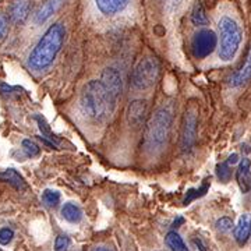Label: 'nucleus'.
<instances>
[{
    "label": "nucleus",
    "mask_w": 251,
    "mask_h": 251,
    "mask_svg": "<svg viewBox=\"0 0 251 251\" xmlns=\"http://www.w3.org/2000/svg\"><path fill=\"white\" fill-rule=\"evenodd\" d=\"M66 0H45L44 4L36 10L35 16H34V21L36 24H44L49 18L53 16L57 10L62 7Z\"/></svg>",
    "instance_id": "9b49d317"
},
{
    "label": "nucleus",
    "mask_w": 251,
    "mask_h": 251,
    "mask_svg": "<svg viewBox=\"0 0 251 251\" xmlns=\"http://www.w3.org/2000/svg\"><path fill=\"white\" fill-rule=\"evenodd\" d=\"M162 3L168 7L169 10L179 9L180 4L183 3V0H161Z\"/></svg>",
    "instance_id": "c756f323"
},
{
    "label": "nucleus",
    "mask_w": 251,
    "mask_h": 251,
    "mask_svg": "<svg viewBox=\"0 0 251 251\" xmlns=\"http://www.w3.org/2000/svg\"><path fill=\"white\" fill-rule=\"evenodd\" d=\"M100 82L103 84V87L108 91L110 100L115 106L119 97L122 95V91H123V82H122L120 73L117 72L115 67H108L102 72Z\"/></svg>",
    "instance_id": "6e6552de"
},
{
    "label": "nucleus",
    "mask_w": 251,
    "mask_h": 251,
    "mask_svg": "<svg viewBox=\"0 0 251 251\" xmlns=\"http://www.w3.org/2000/svg\"><path fill=\"white\" fill-rule=\"evenodd\" d=\"M91 251H116L115 249H109V247H103V246H99V247H95Z\"/></svg>",
    "instance_id": "72a5a7b5"
},
{
    "label": "nucleus",
    "mask_w": 251,
    "mask_h": 251,
    "mask_svg": "<svg viewBox=\"0 0 251 251\" xmlns=\"http://www.w3.org/2000/svg\"><path fill=\"white\" fill-rule=\"evenodd\" d=\"M206 191H208V184H204V186H201L200 188H191V190H188L186 197L183 200V204H184V205H188V204H190L191 201H194L196 198L202 197Z\"/></svg>",
    "instance_id": "b1692460"
},
{
    "label": "nucleus",
    "mask_w": 251,
    "mask_h": 251,
    "mask_svg": "<svg viewBox=\"0 0 251 251\" xmlns=\"http://www.w3.org/2000/svg\"><path fill=\"white\" fill-rule=\"evenodd\" d=\"M236 179L239 183V187L243 193H249L251 188V162L250 159L244 158L236 172Z\"/></svg>",
    "instance_id": "f8f14e48"
},
{
    "label": "nucleus",
    "mask_w": 251,
    "mask_h": 251,
    "mask_svg": "<svg viewBox=\"0 0 251 251\" xmlns=\"http://www.w3.org/2000/svg\"><path fill=\"white\" fill-rule=\"evenodd\" d=\"M161 66L155 57H144L131 73V84L135 90L151 88L159 78Z\"/></svg>",
    "instance_id": "39448f33"
},
{
    "label": "nucleus",
    "mask_w": 251,
    "mask_h": 251,
    "mask_svg": "<svg viewBox=\"0 0 251 251\" xmlns=\"http://www.w3.org/2000/svg\"><path fill=\"white\" fill-rule=\"evenodd\" d=\"M21 147H23V151L24 153L29 156V158H34V156H38L39 152H41V148H39V145L35 143V141H32V140H23V143H21Z\"/></svg>",
    "instance_id": "5701e85b"
},
{
    "label": "nucleus",
    "mask_w": 251,
    "mask_h": 251,
    "mask_svg": "<svg viewBox=\"0 0 251 251\" xmlns=\"http://www.w3.org/2000/svg\"><path fill=\"white\" fill-rule=\"evenodd\" d=\"M9 32V17L0 13V39H3Z\"/></svg>",
    "instance_id": "c85d7f7f"
},
{
    "label": "nucleus",
    "mask_w": 251,
    "mask_h": 251,
    "mask_svg": "<svg viewBox=\"0 0 251 251\" xmlns=\"http://www.w3.org/2000/svg\"><path fill=\"white\" fill-rule=\"evenodd\" d=\"M219 36H221V48L219 57L224 62H230L233 59L243 39V29L240 24L229 16L221 17L218 23Z\"/></svg>",
    "instance_id": "20e7f679"
},
{
    "label": "nucleus",
    "mask_w": 251,
    "mask_h": 251,
    "mask_svg": "<svg viewBox=\"0 0 251 251\" xmlns=\"http://www.w3.org/2000/svg\"><path fill=\"white\" fill-rule=\"evenodd\" d=\"M147 109H148V105H147L145 99H135L133 102H130V105L127 106V112H126L128 125L133 126L135 128L143 125L145 116H147Z\"/></svg>",
    "instance_id": "9d476101"
},
{
    "label": "nucleus",
    "mask_w": 251,
    "mask_h": 251,
    "mask_svg": "<svg viewBox=\"0 0 251 251\" xmlns=\"http://www.w3.org/2000/svg\"><path fill=\"white\" fill-rule=\"evenodd\" d=\"M216 177L222 183H227L232 177V168L227 162H222L216 166Z\"/></svg>",
    "instance_id": "4be33fe9"
},
{
    "label": "nucleus",
    "mask_w": 251,
    "mask_h": 251,
    "mask_svg": "<svg viewBox=\"0 0 251 251\" xmlns=\"http://www.w3.org/2000/svg\"><path fill=\"white\" fill-rule=\"evenodd\" d=\"M35 120L38 122V127H39V130H41V133H42V137H45L46 140L52 141L56 147H59V143H60V141H59V137L50 130V127H49L48 123L45 122V119L42 116H39V115H36Z\"/></svg>",
    "instance_id": "aec40b11"
},
{
    "label": "nucleus",
    "mask_w": 251,
    "mask_h": 251,
    "mask_svg": "<svg viewBox=\"0 0 251 251\" xmlns=\"http://www.w3.org/2000/svg\"><path fill=\"white\" fill-rule=\"evenodd\" d=\"M193 242H194L196 247H197L200 251H208V250H206V246L204 244V242H202V240H201L200 237H194V240H193Z\"/></svg>",
    "instance_id": "7c9ffc66"
},
{
    "label": "nucleus",
    "mask_w": 251,
    "mask_h": 251,
    "mask_svg": "<svg viewBox=\"0 0 251 251\" xmlns=\"http://www.w3.org/2000/svg\"><path fill=\"white\" fill-rule=\"evenodd\" d=\"M218 36L212 29H200L191 39V52L197 59H205L215 50Z\"/></svg>",
    "instance_id": "0eeeda50"
},
{
    "label": "nucleus",
    "mask_w": 251,
    "mask_h": 251,
    "mask_svg": "<svg viewBox=\"0 0 251 251\" xmlns=\"http://www.w3.org/2000/svg\"><path fill=\"white\" fill-rule=\"evenodd\" d=\"M0 180L10 184L11 187H14L16 190H20V191L25 190V187H27V183H25L24 177L14 169H6L4 172H1L0 173Z\"/></svg>",
    "instance_id": "dca6fc26"
},
{
    "label": "nucleus",
    "mask_w": 251,
    "mask_h": 251,
    "mask_svg": "<svg viewBox=\"0 0 251 251\" xmlns=\"http://www.w3.org/2000/svg\"><path fill=\"white\" fill-rule=\"evenodd\" d=\"M42 202L49 208H53L60 202V193L56 191V190H49L48 188L42 193Z\"/></svg>",
    "instance_id": "412c9836"
},
{
    "label": "nucleus",
    "mask_w": 251,
    "mask_h": 251,
    "mask_svg": "<svg viewBox=\"0 0 251 251\" xmlns=\"http://www.w3.org/2000/svg\"><path fill=\"white\" fill-rule=\"evenodd\" d=\"M232 226H233V221H232L230 218H227V216H224V218L218 219L215 224L216 230H218V232H221V233H226V232H229V230L232 229Z\"/></svg>",
    "instance_id": "a878e982"
},
{
    "label": "nucleus",
    "mask_w": 251,
    "mask_h": 251,
    "mask_svg": "<svg viewBox=\"0 0 251 251\" xmlns=\"http://www.w3.org/2000/svg\"><path fill=\"white\" fill-rule=\"evenodd\" d=\"M166 246L171 249V251H188V247L186 246L184 240L180 237V234L176 230H171L165 237Z\"/></svg>",
    "instance_id": "6ab92c4d"
},
{
    "label": "nucleus",
    "mask_w": 251,
    "mask_h": 251,
    "mask_svg": "<svg viewBox=\"0 0 251 251\" xmlns=\"http://www.w3.org/2000/svg\"><path fill=\"white\" fill-rule=\"evenodd\" d=\"M70 237L66 234H59L54 240V251H67L70 247Z\"/></svg>",
    "instance_id": "393cba45"
},
{
    "label": "nucleus",
    "mask_w": 251,
    "mask_h": 251,
    "mask_svg": "<svg viewBox=\"0 0 251 251\" xmlns=\"http://www.w3.org/2000/svg\"><path fill=\"white\" fill-rule=\"evenodd\" d=\"M237 161H239V156H237V153H233V155H230V156H229V159H227L226 162H227V163L232 166V165H236V163H237Z\"/></svg>",
    "instance_id": "2f4dec72"
},
{
    "label": "nucleus",
    "mask_w": 251,
    "mask_h": 251,
    "mask_svg": "<svg viewBox=\"0 0 251 251\" xmlns=\"http://www.w3.org/2000/svg\"><path fill=\"white\" fill-rule=\"evenodd\" d=\"M34 6V0H10L9 7H7V17L16 24L21 25L24 24L31 14V10Z\"/></svg>",
    "instance_id": "1a4fd4ad"
},
{
    "label": "nucleus",
    "mask_w": 251,
    "mask_h": 251,
    "mask_svg": "<svg viewBox=\"0 0 251 251\" xmlns=\"http://www.w3.org/2000/svg\"><path fill=\"white\" fill-rule=\"evenodd\" d=\"M173 125V112L171 108H159L150 117L144 131L143 145L148 152H155L168 143Z\"/></svg>",
    "instance_id": "7ed1b4c3"
},
{
    "label": "nucleus",
    "mask_w": 251,
    "mask_h": 251,
    "mask_svg": "<svg viewBox=\"0 0 251 251\" xmlns=\"http://www.w3.org/2000/svg\"><path fill=\"white\" fill-rule=\"evenodd\" d=\"M198 126V108L196 103H190L181 123V134H180V147L183 152H190L197 140Z\"/></svg>",
    "instance_id": "423d86ee"
},
{
    "label": "nucleus",
    "mask_w": 251,
    "mask_h": 251,
    "mask_svg": "<svg viewBox=\"0 0 251 251\" xmlns=\"http://www.w3.org/2000/svg\"><path fill=\"white\" fill-rule=\"evenodd\" d=\"M183 224H184V218H183V216H177V218L175 219V222H173L172 226H173V227H179L180 225H183Z\"/></svg>",
    "instance_id": "473e14b6"
},
{
    "label": "nucleus",
    "mask_w": 251,
    "mask_h": 251,
    "mask_svg": "<svg viewBox=\"0 0 251 251\" xmlns=\"http://www.w3.org/2000/svg\"><path fill=\"white\" fill-rule=\"evenodd\" d=\"M17 91H20L18 87H10V85H7L6 82L0 81V95H1V97L11 98V97H14L16 94H18Z\"/></svg>",
    "instance_id": "bb28decb"
},
{
    "label": "nucleus",
    "mask_w": 251,
    "mask_h": 251,
    "mask_svg": "<svg viewBox=\"0 0 251 251\" xmlns=\"http://www.w3.org/2000/svg\"><path fill=\"white\" fill-rule=\"evenodd\" d=\"M251 236V215L244 214L240 216L239 222L234 227V239L240 246H244Z\"/></svg>",
    "instance_id": "ddd939ff"
},
{
    "label": "nucleus",
    "mask_w": 251,
    "mask_h": 251,
    "mask_svg": "<svg viewBox=\"0 0 251 251\" xmlns=\"http://www.w3.org/2000/svg\"><path fill=\"white\" fill-rule=\"evenodd\" d=\"M66 36V28L60 23H56L48 28L44 36L38 41L35 48L29 53L28 66L32 70H45L56 59L62 49Z\"/></svg>",
    "instance_id": "f257e3e1"
},
{
    "label": "nucleus",
    "mask_w": 251,
    "mask_h": 251,
    "mask_svg": "<svg viewBox=\"0 0 251 251\" xmlns=\"http://www.w3.org/2000/svg\"><path fill=\"white\" fill-rule=\"evenodd\" d=\"M98 10L105 16H115L127 7L128 0H95Z\"/></svg>",
    "instance_id": "4468645a"
},
{
    "label": "nucleus",
    "mask_w": 251,
    "mask_h": 251,
    "mask_svg": "<svg viewBox=\"0 0 251 251\" xmlns=\"http://www.w3.org/2000/svg\"><path fill=\"white\" fill-rule=\"evenodd\" d=\"M63 218L70 224H78L82 219V209L74 202H66L62 206Z\"/></svg>",
    "instance_id": "f3484780"
},
{
    "label": "nucleus",
    "mask_w": 251,
    "mask_h": 251,
    "mask_svg": "<svg viewBox=\"0 0 251 251\" xmlns=\"http://www.w3.org/2000/svg\"><path fill=\"white\" fill-rule=\"evenodd\" d=\"M81 108L92 120H103L113 112V103L108 91L100 81L92 80L87 82L81 92Z\"/></svg>",
    "instance_id": "f03ea898"
},
{
    "label": "nucleus",
    "mask_w": 251,
    "mask_h": 251,
    "mask_svg": "<svg viewBox=\"0 0 251 251\" xmlns=\"http://www.w3.org/2000/svg\"><path fill=\"white\" fill-rule=\"evenodd\" d=\"M249 81H251V50L249 56H247V60L244 63V66H242V69L237 70L230 77L229 84L232 87H242V85H246Z\"/></svg>",
    "instance_id": "2eb2a0df"
},
{
    "label": "nucleus",
    "mask_w": 251,
    "mask_h": 251,
    "mask_svg": "<svg viewBox=\"0 0 251 251\" xmlns=\"http://www.w3.org/2000/svg\"><path fill=\"white\" fill-rule=\"evenodd\" d=\"M191 21L197 27H205L208 24V16H206L205 7L201 1H197L191 10Z\"/></svg>",
    "instance_id": "a211bd4d"
},
{
    "label": "nucleus",
    "mask_w": 251,
    "mask_h": 251,
    "mask_svg": "<svg viewBox=\"0 0 251 251\" xmlns=\"http://www.w3.org/2000/svg\"><path fill=\"white\" fill-rule=\"evenodd\" d=\"M14 237V232L10 227H1L0 229V244L1 246H7L9 243H11Z\"/></svg>",
    "instance_id": "cd10ccee"
}]
</instances>
